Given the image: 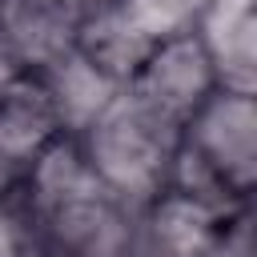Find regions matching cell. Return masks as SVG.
Returning a JSON list of instances; mask_svg holds the SVG:
<instances>
[{
  "instance_id": "cell-1",
  "label": "cell",
  "mask_w": 257,
  "mask_h": 257,
  "mask_svg": "<svg viewBox=\"0 0 257 257\" xmlns=\"http://www.w3.org/2000/svg\"><path fill=\"white\" fill-rule=\"evenodd\" d=\"M28 201L52 257H128L137 213L92 173L76 137H56L28 169Z\"/></svg>"
},
{
  "instance_id": "cell-2",
  "label": "cell",
  "mask_w": 257,
  "mask_h": 257,
  "mask_svg": "<svg viewBox=\"0 0 257 257\" xmlns=\"http://www.w3.org/2000/svg\"><path fill=\"white\" fill-rule=\"evenodd\" d=\"M257 181V100L253 92L217 88L185 124L173 165V189L217 205L241 209Z\"/></svg>"
},
{
  "instance_id": "cell-3",
  "label": "cell",
  "mask_w": 257,
  "mask_h": 257,
  "mask_svg": "<svg viewBox=\"0 0 257 257\" xmlns=\"http://www.w3.org/2000/svg\"><path fill=\"white\" fill-rule=\"evenodd\" d=\"M84 161L92 173L133 209L141 213L153 197H161L173 181L177 149H181V124L128 88L76 137Z\"/></svg>"
},
{
  "instance_id": "cell-4",
  "label": "cell",
  "mask_w": 257,
  "mask_h": 257,
  "mask_svg": "<svg viewBox=\"0 0 257 257\" xmlns=\"http://www.w3.org/2000/svg\"><path fill=\"white\" fill-rule=\"evenodd\" d=\"M124 88L133 96H141L145 104H153L157 112L185 124L221 84H217L213 60H209L205 44L197 40V32H181V36L153 44V52L141 60V68L133 72V80Z\"/></svg>"
},
{
  "instance_id": "cell-5",
  "label": "cell",
  "mask_w": 257,
  "mask_h": 257,
  "mask_svg": "<svg viewBox=\"0 0 257 257\" xmlns=\"http://www.w3.org/2000/svg\"><path fill=\"white\" fill-rule=\"evenodd\" d=\"M225 217V209L205 205L169 185L141 209L128 257H209Z\"/></svg>"
},
{
  "instance_id": "cell-6",
  "label": "cell",
  "mask_w": 257,
  "mask_h": 257,
  "mask_svg": "<svg viewBox=\"0 0 257 257\" xmlns=\"http://www.w3.org/2000/svg\"><path fill=\"white\" fill-rule=\"evenodd\" d=\"M80 12L64 0H0V32L28 72H44L76 48Z\"/></svg>"
},
{
  "instance_id": "cell-7",
  "label": "cell",
  "mask_w": 257,
  "mask_h": 257,
  "mask_svg": "<svg viewBox=\"0 0 257 257\" xmlns=\"http://www.w3.org/2000/svg\"><path fill=\"white\" fill-rule=\"evenodd\" d=\"M193 32L209 52L221 88L257 92V48H253L257 16H253V0H209Z\"/></svg>"
},
{
  "instance_id": "cell-8",
  "label": "cell",
  "mask_w": 257,
  "mask_h": 257,
  "mask_svg": "<svg viewBox=\"0 0 257 257\" xmlns=\"http://www.w3.org/2000/svg\"><path fill=\"white\" fill-rule=\"evenodd\" d=\"M76 52L88 64H96L104 76H112L116 84H128L133 72L141 68V60L153 52V40L124 16V8L116 0H100L80 12Z\"/></svg>"
},
{
  "instance_id": "cell-9",
  "label": "cell",
  "mask_w": 257,
  "mask_h": 257,
  "mask_svg": "<svg viewBox=\"0 0 257 257\" xmlns=\"http://www.w3.org/2000/svg\"><path fill=\"white\" fill-rule=\"evenodd\" d=\"M52 96V108H56V120H60V133L64 137H80L116 96L124 84H116L112 76H104L96 64H88L76 48L56 60L52 68L36 72Z\"/></svg>"
},
{
  "instance_id": "cell-10",
  "label": "cell",
  "mask_w": 257,
  "mask_h": 257,
  "mask_svg": "<svg viewBox=\"0 0 257 257\" xmlns=\"http://www.w3.org/2000/svg\"><path fill=\"white\" fill-rule=\"evenodd\" d=\"M124 8V16L153 40H169V36H181V32H193L205 4L209 0H116Z\"/></svg>"
},
{
  "instance_id": "cell-11",
  "label": "cell",
  "mask_w": 257,
  "mask_h": 257,
  "mask_svg": "<svg viewBox=\"0 0 257 257\" xmlns=\"http://www.w3.org/2000/svg\"><path fill=\"white\" fill-rule=\"evenodd\" d=\"M0 257H52L20 189L0 193Z\"/></svg>"
},
{
  "instance_id": "cell-12",
  "label": "cell",
  "mask_w": 257,
  "mask_h": 257,
  "mask_svg": "<svg viewBox=\"0 0 257 257\" xmlns=\"http://www.w3.org/2000/svg\"><path fill=\"white\" fill-rule=\"evenodd\" d=\"M209 257H253V225L245 209H233L209 249Z\"/></svg>"
},
{
  "instance_id": "cell-13",
  "label": "cell",
  "mask_w": 257,
  "mask_h": 257,
  "mask_svg": "<svg viewBox=\"0 0 257 257\" xmlns=\"http://www.w3.org/2000/svg\"><path fill=\"white\" fill-rule=\"evenodd\" d=\"M24 72H28V68L20 64L16 48H12V44H8V36L0 32V88H8V84H12L16 76H24Z\"/></svg>"
},
{
  "instance_id": "cell-14",
  "label": "cell",
  "mask_w": 257,
  "mask_h": 257,
  "mask_svg": "<svg viewBox=\"0 0 257 257\" xmlns=\"http://www.w3.org/2000/svg\"><path fill=\"white\" fill-rule=\"evenodd\" d=\"M64 4H72V8H92V4H100V0H64Z\"/></svg>"
}]
</instances>
